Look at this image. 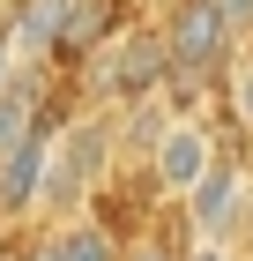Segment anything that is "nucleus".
I'll return each instance as SVG.
<instances>
[{
	"label": "nucleus",
	"instance_id": "1",
	"mask_svg": "<svg viewBox=\"0 0 253 261\" xmlns=\"http://www.w3.org/2000/svg\"><path fill=\"white\" fill-rule=\"evenodd\" d=\"M246 194H253L246 164L216 149L209 172H201V179L179 194V209H186V224H194V239H201V246H231V231L246 224Z\"/></svg>",
	"mask_w": 253,
	"mask_h": 261
},
{
	"label": "nucleus",
	"instance_id": "2",
	"mask_svg": "<svg viewBox=\"0 0 253 261\" xmlns=\"http://www.w3.org/2000/svg\"><path fill=\"white\" fill-rule=\"evenodd\" d=\"M231 22H223V8L216 0H179L172 22H164V60H172V75H216L223 67V53H231Z\"/></svg>",
	"mask_w": 253,
	"mask_h": 261
},
{
	"label": "nucleus",
	"instance_id": "3",
	"mask_svg": "<svg viewBox=\"0 0 253 261\" xmlns=\"http://www.w3.org/2000/svg\"><path fill=\"white\" fill-rule=\"evenodd\" d=\"M209 157H216V135H209L201 120H164L156 142H149V187H156L164 201H179L201 172H209Z\"/></svg>",
	"mask_w": 253,
	"mask_h": 261
},
{
	"label": "nucleus",
	"instance_id": "4",
	"mask_svg": "<svg viewBox=\"0 0 253 261\" xmlns=\"http://www.w3.org/2000/svg\"><path fill=\"white\" fill-rule=\"evenodd\" d=\"M90 15V0H15V15H8V45H15V60H45L60 45L82 30Z\"/></svg>",
	"mask_w": 253,
	"mask_h": 261
},
{
	"label": "nucleus",
	"instance_id": "5",
	"mask_svg": "<svg viewBox=\"0 0 253 261\" xmlns=\"http://www.w3.org/2000/svg\"><path fill=\"white\" fill-rule=\"evenodd\" d=\"M97 172H104V127H67V142H52L45 157V201H82Z\"/></svg>",
	"mask_w": 253,
	"mask_h": 261
},
{
	"label": "nucleus",
	"instance_id": "6",
	"mask_svg": "<svg viewBox=\"0 0 253 261\" xmlns=\"http://www.w3.org/2000/svg\"><path fill=\"white\" fill-rule=\"evenodd\" d=\"M45 157H52V135H45V127L0 157V217H30V209H45Z\"/></svg>",
	"mask_w": 253,
	"mask_h": 261
},
{
	"label": "nucleus",
	"instance_id": "7",
	"mask_svg": "<svg viewBox=\"0 0 253 261\" xmlns=\"http://www.w3.org/2000/svg\"><path fill=\"white\" fill-rule=\"evenodd\" d=\"M172 75V60H164V38L156 30H134V38H119L112 67H104V82H112L119 97H156V82Z\"/></svg>",
	"mask_w": 253,
	"mask_h": 261
},
{
	"label": "nucleus",
	"instance_id": "8",
	"mask_svg": "<svg viewBox=\"0 0 253 261\" xmlns=\"http://www.w3.org/2000/svg\"><path fill=\"white\" fill-rule=\"evenodd\" d=\"M30 135H38V82H30V67H15L0 82V157L15 142H30Z\"/></svg>",
	"mask_w": 253,
	"mask_h": 261
},
{
	"label": "nucleus",
	"instance_id": "9",
	"mask_svg": "<svg viewBox=\"0 0 253 261\" xmlns=\"http://www.w3.org/2000/svg\"><path fill=\"white\" fill-rule=\"evenodd\" d=\"M52 254H60V261H119V239H112V224L75 217V224L52 231Z\"/></svg>",
	"mask_w": 253,
	"mask_h": 261
},
{
	"label": "nucleus",
	"instance_id": "10",
	"mask_svg": "<svg viewBox=\"0 0 253 261\" xmlns=\"http://www.w3.org/2000/svg\"><path fill=\"white\" fill-rule=\"evenodd\" d=\"M119 261H179L172 246H156V239H142V246H119Z\"/></svg>",
	"mask_w": 253,
	"mask_h": 261
},
{
	"label": "nucleus",
	"instance_id": "11",
	"mask_svg": "<svg viewBox=\"0 0 253 261\" xmlns=\"http://www.w3.org/2000/svg\"><path fill=\"white\" fill-rule=\"evenodd\" d=\"M15 67H22V60H15V45H8V22H0V82L15 75Z\"/></svg>",
	"mask_w": 253,
	"mask_h": 261
},
{
	"label": "nucleus",
	"instance_id": "12",
	"mask_svg": "<svg viewBox=\"0 0 253 261\" xmlns=\"http://www.w3.org/2000/svg\"><path fill=\"white\" fill-rule=\"evenodd\" d=\"M179 261H238L231 246H194V254H179Z\"/></svg>",
	"mask_w": 253,
	"mask_h": 261
},
{
	"label": "nucleus",
	"instance_id": "13",
	"mask_svg": "<svg viewBox=\"0 0 253 261\" xmlns=\"http://www.w3.org/2000/svg\"><path fill=\"white\" fill-rule=\"evenodd\" d=\"M30 261H60V254H52V231H45V239L30 246Z\"/></svg>",
	"mask_w": 253,
	"mask_h": 261
},
{
	"label": "nucleus",
	"instance_id": "14",
	"mask_svg": "<svg viewBox=\"0 0 253 261\" xmlns=\"http://www.w3.org/2000/svg\"><path fill=\"white\" fill-rule=\"evenodd\" d=\"M246 120H253V60H246Z\"/></svg>",
	"mask_w": 253,
	"mask_h": 261
},
{
	"label": "nucleus",
	"instance_id": "15",
	"mask_svg": "<svg viewBox=\"0 0 253 261\" xmlns=\"http://www.w3.org/2000/svg\"><path fill=\"white\" fill-rule=\"evenodd\" d=\"M246 224H253V194H246Z\"/></svg>",
	"mask_w": 253,
	"mask_h": 261
}]
</instances>
